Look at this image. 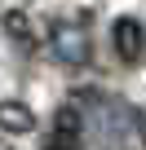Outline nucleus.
Instances as JSON below:
<instances>
[{"instance_id":"obj_6","label":"nucleus","mask_w":146,"mask_h":150,"mask_svg":"<svg viewBox=\"0 0 146 150\" xmlns=\"http://www.w3.org/2000/svg\"><path fill=\"white\" fill-rule=\"evenodd\" d=\"M44 150H80V141H66V137H58V132H53V137L44 141Z\"/></svg>"},{"instance_id":"obj_2","label":"nucleus","mask_w":146,"mask_h":150,"mask_svg":"<svg viewBox=\"0 0 146 150\" xmlns=\"http://www.w3.org/2000/svg\"><path fill=\"white\" fill-rule=\"evenodd\" d=\"M111 40H115V53H120L124 62H137V57H142V49H146V31H142V22H137V18H115Z\"/></svg>"},{"instance_id":"obj_1","label":"nucleus","mask_w":146,"mask_h":150,"mask_svg":"<svg viewBox=\"0 0 146 150\" xmlns=\"http://www.w3.org/2000/svg\"><path fill=\"white\" fill-rule=\"evenodd\" d=\"M49 49H53V57L66 62V66L89 62V49H93V44H89V27H84V22H53Z\"/></svg>"},{"instance_id":"obj_3","label":"nucleus","mask_w":146,"mask_h":150,"mask_svg":"<svg viewBox=\"0 0 146 150\" xmlns=\"http://www.w3.org/2000/svg\"><path fill=\"white\" fill-rule=\"evenodd\" d=\"M31 128H36V110H31L27 102H0V132L22 137V132H31Z\"/></svg>"},{"instance_id":"obj_5","label":"nucleus","mask_w":146,"mask_h":150,"mask_svg":"<svg viewBox=\"0 0 146 150\" xmlns=\"http://www.w3.org/2000/svg\"><path fill=\"white\" fill-rule=\"evenodd\" d=\"M80 110H71V106H62L58 110V137H66V141H80Z\"/></svg>"},{"instance_id":"obj_4","label":"nucleus","mask_w":146,"mask_h":150,"mask_svg":"<svg viewBox=\"0 0 146 150\" xmlns=\"http://www.w3.org/2000/svg\"><path fill=\"white\" fill-rule=\"evenodd\" d=\"M5 31H9V35H14V40H18L22 49H31V44H36V31H31V18H27L22 9H9V13H5Z\"/></svg>"}]
</instances>
